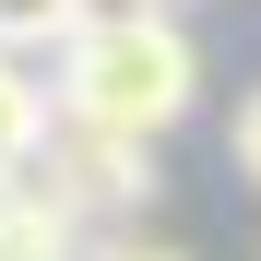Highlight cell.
<instances>
[{"instance_id":"cell-1","label":"cell","mask_w":261,"mask_h":261,"mask_svg":"<svg viewBox=\"0 0 261 261\" xmlns=\"http://www.w3.org/2000/svg\"><path fill=\"white\" fill-rule=\"evenodd\" d=\"M60 119L71 130H119V143H166L202 107V48L178 12H130V0H95V24L60 48Z\"/></svg>"},{"instance_id":"cell-2","label":"cell","mask_w":261,"mask_h":261,"mask_svg":"<svg viewBox=\"0 0 261 261\" xmlns=\"http://www.w3.org/2000/svg\"><path fill=\"white\" fill-rule=\"evenodd\" d=\"M36 190H48L71 226L83 214H130V202H154V143H119V130H48V154H36Z\"/></svg>"},{"instance_id":"cell-3","label":"cell","mask_w":261,"mask_h":261,"mask_svg":"<svg viewBox=\"0 0 261 261\" xmlns=\"http://www.w3.org/2000/svg\"><path fill=\"white\" fill-rule=\"evenodd\" d=\"M95 24V0H0V60H48Z\"/></svg>"},{"instance_id":"cell-4","label":"cell","mask_w":261,"mask_h":261,"mask_svg":"<svg viewBox=\"0 0 261 261\" xmlns=\"http://www.w3.org/2000/svg\"><path fill=\"white\" fill-rule=\"evenodd\" d=\"M0 261H83V226H36V238H12Z\"/></svg>"},{"instance_id":"cell-5","label":"cell","mask_w":261,"mask_h":261,"mask_svg":"<svg viewBox=\"0 0 261 261\" xmlns=\"http://www.w3.org/2000/svg\"><path fill=\"white\" fill-rule=\"evenodd\" d=\"M226 154H238V178H249V190H261V95H249V107H238V130H226Z\"/></svg>"},{"instance_id":"cell-6","label":"cell","mask_w":261,"mask_h":261,"mask_svg":"<svg viewBox=\"0 0 261 261\" xmlns=\"http://www.w3.org/2000/svg\"><path fill=\"white\" fill-rule=\"evenodd\" d=\"M83 261H190V249H166V238H107V249H83Z\"/></svg>"},{"instance_id":"cell-7","label":"cell","mask_w":261,"mask_h":261,"mask_svg":"<svg viewBox=\"0 0 261 261\" xmlns=\"http://www.w3.org/2000/svg\"><path fill=\"white\" fill-rule=\"evenodd\" d=\"M130 12H190V0H130Z\"/></svg>"}]
</instances>
